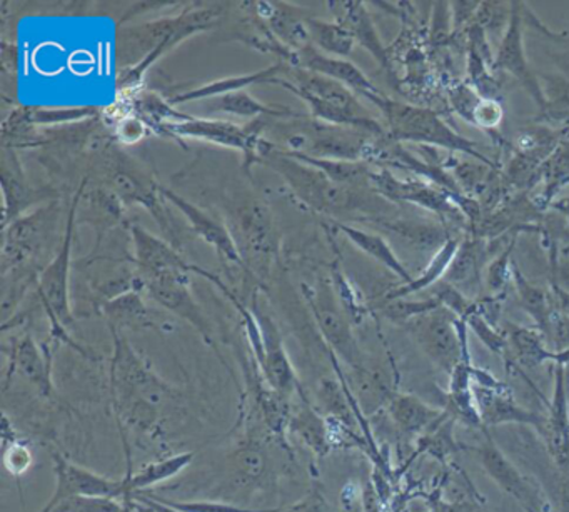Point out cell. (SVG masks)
<instances>
[{
  "label": "cell",
  "mask_w": 569,
  "mask_h": 512,
  "mask_svg": "<svg viewBox=\"0 0 569 512\" xmlns=\"http://www.w3.org/2000/svg\"><path fill=\"white\" fill-rule=\"evenodd\" d=\"M371 102L385 116L386 131L392 141L458 152L496 168L495 162L479 151L476 142L456 132L438 112L395 101L386 94L378 96Z\"/></svg>",
  "instance_id": "6"
},
{
  "label": "cell",
  "mask_w": 569,
  "mask_h": 512,
  "mask_svg": "<svg viewBox=\"0 0 569 512\" xmlns=\"http://www.w3.org/2000/svg\"><path fill=\"white\" fill-rule=\"evenodd\" d=\"M515 249V241L509 242L506 249H501L498 258L489 262L485 272V284L491 298L502 294L508 288L509 279H512V268L515 262L511 261V252Z\"/></svg>",
  "instance_id": "49"
},
{
  "label": "cell",
  "mask_w": 569,
  "mask_h": 512,
  "mask_svg": "<svg viewBox=\"0 0 569 512\" xmlns=\"http://www.w3.org/2000/svg\"><path fill=\"white\" fill-rule=\"evenodd\" d=\"M302 294L311 308L328 351L351 369L362 368L366 364V358L356 341L355 331H352L355 324L342 309L332 289L331 279L318 278L315 284L302 282Z\"/></svg>",
  "instance_id": "10"
},
{
  "label": "cell",
  "mask_w": 569,
  "mask_h": 512,
  "mask_svg": "<svg viewBox=\"0 0 569 512\" xmlns=\"http://www.w3.org/2000/svg\"><path fill=\"white\" fill-rule=\"evenodd\" d=\"M124 502V511L122 512H131V505H129V502L128 501H122Z\"/></svg>",
  "instance_id": "64"
},
{
  "label": "cell",
  "mask_w": 569,
  "mask_h": 512,
  "mask_svg": "<svg viewBox=\"0 0 569 512\" xmlns=\"http://www.w3.org/2000/svg\"><path fill=\"white\" fill-rule=\"evenodd\" d=\"M284 62H276L262 71L252 72V74L236 76V78L219 79V81L208 82V84L199 86V88L189 89L181 94L168 98L169 104L179 106L186 102H202L208 99L219 98V96L229 94V92L244 91L251 86L276 84L282 72H284Z\"/></svg>",
  "instance_id": "30"
},
{
  "label": "cell",
  "mask_w": 569,
  "mask_h": 512,
  "mask_svg": "<svg viewBox=\"0 0 569 512\" xmlns=\"http://www.w3.org/2000/svg\"><path fill=\"white\" fill-rule=\"evenodd\" d=\"M0 58H2V82L4 88L16 84V78H18V46L14 41H9L8 38H2V51H0Z\"/></svg>",
  "instance_id": "57"
},
{
  "label": "cell",
  "mask_w": 569,
  "mask_h": 512,
  "mask_svg": "<svg viewBox=\"0 0 569 512\" xmlns=\"http://www.w3.org/2000/svg\"><path fill=\"white\" fill-rule=\"evenodd\" d=\"M479 462L486 474L506 492L516 499L519 505L526 512H548L552 511L551 502L548 501L541 489L522 474L505 454L501 449L496 445L491 438H486L482 444L476 449Z\"/></svg>",
  "instance_id": "15"
},
{
  "label": "cell",
  "mask_w": 569,
  "mask_h": 512,
  "mask_svg": "<svg viewBox=\"0 0 569 512\" xmlns=\"http://www.w3.org/2000/svg\"><path fill=\"white\" fill-rule=\"evenodd\" d=\"M108 319L109 328L119 329H156V331H174V325L166 315L149 308L142 298V291L124 292L101 308Z\"/></svg>",
  "instance_id": "27"
},
{
  "label": "cell",
  "mask_w": 569,
  "mask_h": 512,
  "mask_svg": "<svg viewBox=\"0 0 569 512\" xmlns=\"http://www.w3.org/2000/svg\"><path fill=\"white\" fill-rule=\"evenodd\" d=\"M54 351L56 345L49 342L39 345L31 334L16 339L8 352V381H11L12 375H21L26 382L38 389L39 394L51 398L54 394V382H52Z\"/></svg>",
  "instance_id": "21"
},
{
  "label": "cell",
  "mask_w": 569,
  "mask_h": 512,
  "mask_svg": "<svg viewBox=\"0 0 569 512\" xmlns=\"http://www.w3.org/2000/svg\"><path fill=\"white\" fill-rule=\"evenodd\" d=\"M295 68L328 76V78L335 79V81L341 82L346 88L351 89L355 94L368 99L369 102L378 98V96L385 94V92L379 91V89L369 81L368 76H366L358 66L352 64L348 59L331 58V56L322 54L315 46L296 54Z\"/></svg>",
  "instance_id": "25"
},
{
  "label": "cell",
  "mask_w": 569,
  "mask_h": 512,
  "mask_svg": "<svg viewBox=\"0 0 569 512\" xmlns=\"http://www.w3.org/2000/svg\"><path fill=\"white\" fill-rule=\"evenodd\" d=\"M542 108L536 122L565 131L569 129V72H538Z\"/></svg>",
  "instance_id": "32"
},
{
  "label": "cell",
  "mask_w": 569,
  "mask_h": 512,
  "mask_svg": "<svg viewBox=\"0 0 569 512\" xmlns=\"http://www.w3.org/2000/svg\"><path fill=\"white\" fill-rule=\"evenodd\" d=\"M486 252L488 251H486L485 241L476 235L459 242L458 251L442 281L455 285L462 294L476 301L485 281L482 268H485Z\"/></svg>",
  "instance_id": "29"
},
{
  "label": "cell",
  "mask_w": 569,
  "mask_h": 512,
  "mask_svg": "<svg viewBox=\"0 0 569 512\" xmlns=\"http://www.w3.org/2000/svg\"><path fill=\"white\" fill-rule=\"evenodd\" d=\"M161 192L166 201L171 202V204L184 215L186 221L191 224L192 231H194L206 244L211 245V248L218 252L222 261L231 262V264L239 265V268H244L234 238H232L231 231H229L228 225H226L221 219L212 218L211 214L202 211L201 208L192 204L191 201L182 198L181 194L172 191V189L161 185Z\"/></svg>",
  "instance_id": "22"
},
{
  "label": "cell",
  "mask_w": 569,
  "mask_h": 512,
  "mask_svg": "<svg viewBox=\"0 0 569 512\" xmlns=\"http://www.w3.org/2000/svg\"><path fill=\"white\" fill-rule=\"evenodd\" d=\"M549 348L555 352L568 351L569 349V314L556 309L552 314L551 324H549L548 334Z\"/></svg>",
  "instance_id": "56"
},
{
  "label": "cell",
  "mask_w": 569,
  "mask_h": 512,
  "mask_svg": "<svg viewBox=\"0 0 569 512\" xmlns=\"http://www.w3.org/2000/svg\"><path fill=\"white\" fill-rule=\"evenodd\" d=\"M442 512H489L482 508L478 502L471 501H461L456 502V504L446 505L445 511Z\"/></svg>",
  "instance_id": "61"
},
{
  "label": "cell",
  "mask_w": 569,
  "mask_h": 512,
  "mask_svg": "<svg viewBox=\"0 0 569 512\" xmlns=\"http://www.w3.org/2000/svg\"><path fill=\"white\" fill-rule=\"evenodd\" d=\"M455 34L452 29L451 2H436L432 9L431 41L442 44Z\"/></svg>",
  "instance_id": "55"
},
{
  "label": "cell",
  "mask_w": 569,
  "mask_h": 512,
  "mask_svg": "<svg viewBox=\"0 0 569 512\" xmlns=\"http://www.w3.org/2000/svg\"><path fill=\"white\" fill-rule=\"evenodd\" d=\"M512 2H481L476 12V24L489 36H498L501 42L509 21H511Z\"/></svg>",
  "instance_id": "47"
},
{
  "label": "cell",
  "mask_w": 569,
  "mask_h": 512,
  "mask_svg": "<svg viewBox=\"0 0 569 512\" xmlns=\"http://www.w3.org/2000/svg\"><path fill=\"white\" fill-rule=\"evenodd\" d=\"M201 108L208 114L238 116V118L254 119L258 118H286L295 114V109L279 108V106L262 104L258 99L252 98L248 91L229 92V94L219 96V98L208 99L201 102Z\"/></svg>",
  "instance_id": "36"
},
{
  "label": "cell",
  "mask_w": 569,
  "mask_h": 512,
  "mask_svg": "<svg viewBox=\"0 0 569 512\" xmlns=\"http://www.w3.org/2000/svg\"><path fill=\"white\" fill-rule=\"evenodd\" d=\"M2 438H4V465L9 474H26L34 464V452L28 442L18 438L14 431L9 432L8 419L4 415V429H2Z\"/></svg>",
  "instance_id": "46"
},
{
  "label": "cell",
  "mask_w": 569,
  "mask_h": 512,
  "mask_svg": "<svg viewBox=\"0 0 569 512\" xmlns=\"http://www.w3.org/2000/svg\"><path fill=\"white\" fill-rule=\"evenodd\" d=\"M479 92L471 84H455L448 89V101L452 111L471 124L472 112L481 101Z\"/></svg>",
  "instance_id": "53"
},
{
  "label": "cell",
  "mask_w": 569,
  "mask_h": 512,
  "mask_svg": "<svg viewBox=\"0 0 569 512\" xmlns=\"http://www.w3.org/2000/svg\"><path fill=\"white\" fill-rule=\"evenodd\" d=\"M254 14L264 22L271 34L289 51L298 52L311 48V36H309L306 18L308 14L295 6L286 2H251Z\"/></svg>",
  "instance_id": "24"
},
{
  "label": "cell",
  "mask_w": 569,
  "mask_h": 512,
  "mask_svg": "<svg viewBox=\"0 0 569 512\" xmlns=\"http://www.w3.org/2000/svg\"><path fill=\"white\" fill-rule=\"evenodd\" d=\"M161 499V498H158ZM171 508L181 512H282L284 509H249L241 505L229 504L221 501H171V499H161Z\"/></svg>",
  "instance_id": "52"
},
{
  "label": "cell",
  "mask_w": 569,
  "mask_h": 512,
  "mask_svg": "<svg viewBox=\"0 0 569 512\" xmlns=\"http://www.w3.org/2000/svg\"><path fill=\"white\" fill-rule=\"evenodd\" d=\"M274 86L302 99L309 106L312 118L318 121L386 134V128L369 114L358 94L328 76L286 64L284 72Z\"/></svg>",
  "instance_id": "4"
},
{
  "label": "cell",
  "mask_w": 569,
  "mask_h": 512,
  "mask_svg": "<svg viewBox=\"0 0 569 512\" xmlns=\"http://www.w3.org/2000/svg\"><path fill=\"white\" fill-rule=\"evenodd\" d=\"M552 365L558 368L559 372H561L562 381H565L566 385V391H568L569 394V349L568 351L556 352Z\"/></svg>",
  "instance_id": "60"
},
{
  "label": "cell",
  "mask_w": 569,
  "mask_h": 512,
  "mask_svg": "<svg viewBox=\"0 0 569 512\" xmlns=\"http://www.w3.org/2000/svg\"><path fill=\"white\" fill-rule=\"evenodd\" d=\"M525 12L522 2H512L511 21L496 51L495 72H505L518 81L539 111L542 108V92L538 72L531 68L526 56Z\"/></svg>",
  "instance_id": "16"
},
{
  "label": "cell",
  "mask_w": 569,
  "mask_h": 512,
  "mask_svg": "<svg viewBox=\"0 0 569 512\" xmlns=\"http://www.w3.org/2000/svg\"><path fill=\"white\" fill-rule=\"evenodd\" d=\"M458 248V239H449L442 248H439L438 251L432 254V258L429 259L428 264L425 265V269H422L418 278L412 279L408 284H402L401 288L392 289L391 292L385 295L382 302L409 298V295L418 294V292L425 291V289L435 288L438 282L445 279L446 272H448Z\"/></svg>",
  "instance_id": "38"
},
{
  "label": "cell",
  "mask_w": 569,
  "mask_h": 512,
  "mask_svg": "<svg viewBox=\"0 0 569 512\" xmlns=\"http://www.w3.org/2000/svg\"><path fill=\"white\" fill-rule=\"evenodd\" d=\"M258 164L268 165L291 189L292 194L319 214L335 219L345 215H375L379 212V198L371 188L338 184L311 165L289 158L269 148Z\"/></svg>",
  "instance_id": "3"
},
{
  "label": "cell",
  "mask_w": 569,
  "mask_h": 512,
  "mask_svg": "<svg viewBox=\"0 0 569 512\" xmlns=\"http://www.w3.org/2000/svg\"><path fill=\"white\" fill-rule=\"evenodd\" d=\"M541 182L542 194L539 198V205L549 208L556 195L569 185V129L562 131L558 148L546 161Z\"/></svg>",
  "instance_id": "43"
},
{
  "label": "cell",
  "mask_w": 569,
  "mask_h": 512,
  "mask_svg": "<svg viewBox=\"0 0 569 512\" xmlns=\"http://www.w3.org/2000/svg\"><path fill=\"white\" fill-rule=\"evenodd\" d=\"M406 331L426 358L445 374L469 358L468 324L446 309L438 308L406 322Z\"/></svg>",
  "instance_id": "9"
},
{
  "label": "cell",
  "mask_w": 569,
  "mask_h": 512,
  "mask_svg": "<svg viewBox=\"0 0 569 512\" xmlns=\"http://www.w3.org/2000/svg\"><path fill=\"white\" fill-rule=\"evenodd\" d=\"M82 184L72 199L68 211V222H66L64 235H62L61 248H59L56 258L49 262L48 268L42 271L38 282V295L42 309L48 315L49 325H51V339L56 345L69 344L76 351L82 348L76 344L74 339L69 335V328L74 324V312L71 309V298H69V275H71L72 264V241H74V228L78 222V208L81 201Z\"/></svg>",
  "instance_id": "7"
},
{
  "label": "cell",
  "mask_w": 569,
  "mask_h": 512,
  "mask_svg": "<svg viewBox=\"0 0 569 512\" xmlns=\"http://www.w3.org/2000/svg\"><path fill=\"white\" fill-rule=\"evenodd\" d=\"M219 6H191L172 18L156 19L138 26H121L116 36V64L119 88L134 89L146 72L192 36L211 31L221 22Z\"/></svg>",
  "instance_id": "2"
},
{
  "label": "cell",
  "mask_w": 569,
  "mask_h": 512,
  "mask_svg": "<svg viewBox=\"0 0 569 512\" xmlns=\"http://www.w3.org/2000/svg\"><path fill=\"white\" fill-rule=\"evenodd\" d=\"M114 339L109 389L119 422L136 434L158 438L162 432L169 405L178 391L149 364L144 355L126 339L122 331L109 328Z\"/></svg>",
  "instance_id": "1"
},
{
  "label": "cell",
  "mask_w": 569,
  "mask_h": 512,
  "mask_svg": "<svg viewBox=\"0 0 569 512\" xmlns=\"http://www.w3.org/2000/svg\"><path fill=\"white\" fill-rule=\"evenodd\" d=\"M472 391H475L476 404L482 425L521 424L541 431L545 424V415L536 414L529 409L522 408L515 401L511 391L499 382L491 372L472 365Z\"/></svg>",
  "instance_id": "13"
},
{
  "label": "cell",
  "mask_w": 569,
  "mask_h": 512,
  "mask_svg": "<svg viewBox=\"0 0 569 512\" xmlns=\"http://www.w3.org/2000/svg\"><path fill=\"white\" fill-rule=\"evenodd\" d=\"M191 274H172L164 278L149 279L141 282L142 294H148L152 301L158 302L162 309L178 315L182 321L189 322L204 339L206 344L216 349L212 341L211 325L206 319L204 311L192 295Z\"/></svg>",
  "instance_id": "19"
},
{
  "label": "cell",
  "mask_w": 569,
  "mask_h": 512,
  "mask_svg": "<svg viewBox=\"0 0 569 512\" xmlns=\"http://www.w3.org/2000/svg\"><path fill=\"white\" fill-rule=\"evenodd\" d=\"M59 219L61 205L58 201H51L6 225L0 261L2 275L28 268L44 271L46 265L41 264V259L48 258L58 232Z\"/></svg>",
  "instance_id": "8"
},
{
  "label": "cell",
  "mask_w": 569,
  "mask_h": 512,
  "mask_svg": "<svg viewBox=\"0 0 569 512\" xmlns=\"http://www.w3.org/2000/svg\"><path fill=\"white\" fill-rule=\"evenodd\" d=\"M12 119L36 126V128H62V126L78 124V122L92 121L101 116V109L94 106L81 108H16L12 109Z\"/></svg>",
  "instance_id": "39"
},
{
  "label": "cell",
  "mask_w": 569,
  "mask_h": 512,
  "mask_svg": "<svg viewBox=\"0 0 569 512\" xmlns=\"http://www.w3.org/2000/svg\"><path fill=\"white\" fill-rule=\"evenodd\" d=\"M349 391L355 395L356 404L366 412L372 414L381 408H388L396 392H392L391 379L381 369L369 368L366 362L362 368L352 369L351 385Z\"/></svg>",
  "instance_id": "35"
},
{
  "label": "cell",
  "mask_w": 569,
  "mask_h": 512,
  "mask_svg": "<svg viewBox=\"0 0 569 512\" xmlns=\"http://www.w3.org/2000/svg\"><path fill=\"white\" fill-rule=\"evenodd\" d=\"M268 455L254 439L242 442L231 455L232 488L249 489L268 474Z\"/></svg>",
  "instance_id": "41"
},
{
  "label": "cell",
  "mask_w": 569,
  "mask_h": 512,
  "mask_svg": "<svg viewBox=\"0 0 569 512\" xmlns=\"http://www.w3.org/2000/svg\"><path fill=\"white\" fill-rule=\"evenodd\" d=\"M468 328L472 329L479 341L498 355H505L508 352V341H506L505 332H499L495 328L491 321L485 318V315L476 309L468 319H466Z\"/></svg>",
  "instance_id": "51"
},
{
  "label": "cell",
  "mask_w": 569,
  "mask_h": 512,
  "mask_svg": "<svg viewBox=\"0 0 569 512\" xmlns=\"http://www.w3.org/2000/svg\"><path fill=\"white\" fill-rule=\"evenodd\" d=\"M132 499L141 502V504H144L146 508L151 509L152 512H181L178 511V509L166 504V502H162L161 499L154 498V495H146L144 492H139V494L132 495Z\"/></svg>",
  "instance_id": "59"
},
{
  "label": "cell",
  "mask_w": 569,
  "mask_h": 512,
  "mask_svg": "<svg viewBox=\"0 0 569 512\" xmlns=\"http://www.w3.org/2000/svg\"><path fill=\"white\" fill-rule=\"evenodd\" d=\"M369 185L372 191L392 204H412L426 211L435 212L442 218L462 219L461 211L456 205L455 199L445 189L435 184H426L421 181H402L396 178L389 169H379L372 171L369 175Z\"/></svg>",
  "instance_id": "14"
},
{
  "label": "cell",
  "mask_w": 569,
  "mask_h": 512,
  "mask_svg": "<svg viewBox=\"0 0 569 512\" xmlns=\"http://www.w3.org/2000/svg\"><path fill=\"white\" fill-rule=\"evenodd\" d=\"M505 335L508 351H511L512 358L521 368L538 369L555 361L556 352L549 348L548 339L538 329L506 322Z\"/></svg>",
  "instance_id": "33"
},
{
  "label": "cell",
  "mask_w": 569,
  "mask_h": 512,
  "mask_svg": "<svg viewBox=\"0 0 569 512\" xmlns=\"http://www.w3.org/2000/svg\"><path fill=\"white\" fill-rule=\"evenodd\" d=\"M388 412L399 431L405 434H421L435 428L442 419V412L415 394H399L388 404Z\"/></svg>",
  "instance_id": "34"
},
{
  "label": "cell",
  "mask_w": 569,
  "mask_h": 512,
  "mask_svg": "<svg viewBox=\"0 0 569 512\" xmlns=\"http://www.w3.org/2000/svg\"><path fill=\"white\" fill-rule=\"evenodd\" d=\"M192 461H194V452H179V454L162 459V461L151 462L139 471H129V474L122 478L124 479L126 494H128L126 499L176 478L186 468H189Z\"/></svg>",
  "instance_id": "37"
},
{
  "label": "cell",
  "mask_w": 569,
  "mask_h": 512,
  "mask_svg": "<svg viewBox=\"0 0 569 512\" xmlns=\"http://www.w3.org/2000/svg\"><path fill=\"white\" fill-rule=\"evenodd\" d=\"M438 308H441V305L435 298L421 299V301H411V299L405 298L382 302L381 314L388 318L389 321L396 322V324L405 325L411 319Z\"/></svg>",
  "instance_id": "48"
},
{
  "label": "cell",
  "mask_w": 569,
  "mask_h": 512,
  "mask_svg": "<svg viewBox=\"0 0 569 512\" xmlns=\"http://www.w3.org/2000/svg\"><path fill=\"white\" fill-rule=\"evenodd\" d=\"M502 119H505V109L501 102L498 99L482 98L472 112L471 124L482 131L492 132L502 124Z\"/></svg>",
  "instance_id": "54"
},
{
  "label": "cell",
  "mask_w": 569,
  "mask_h": 512,
  "mask_svg": "<svg viewBox=\"0 0 569 512\" xmlns=\"http://www.w3.org/2000/svg\"><path fill=\"white\" fill-rule=\"evenodd\" d=\"M298 399L289 415L288 431L295 434L316 458H325L332 449L331 431L326 415L309 401L305 389L295 395Z\"/></svg>",
  "instance_id": "28"
},
{
  "label": "cell",
  "mask_w": 569,
  "mask_h": 512,
  "mask_svg": "<svg viewBox=\"0 0 569 512\" xmlns=\"http://www.w3.org/2000/svg\"><path fill=\"white\" fill-rule=\"evenodd\" d=\"M148 132V126H146L141 119L132 116V118L124 119V121L121 122V128H119V141L134 144V142L141 141Z\"/></svg>",
  "instance_id": "58"
},
{
  "label": "cell",
  "mask_w": 569,
  "mask_h": 512,
  "mask_svg": "<svg viewBox=\"0 0 569 512\" xmlns=\"http://www.w3.org/2000/svg\"><path fill=\"white\" fill-rule=\"evenodd\" d=\"M124 502L109 498H88V495H76L59 502L54 508L41 512H122Z\"/></svg>",
  "instance_id": "50"
},
{
  "label": "cell",
  "mask_w": 569,
  "mask_h": 512,
  "mask_svg": "<svg viewBox=\"0 0 569 512\" xmlns=\"http://www.w3.org/2000/svg\"><path fill=\"white\" fill-rule=\"evenodd\" d=\"M385 225L418 251H435V248H442L451 239L446 235L445 229L435 224H419V222L392 219V222H385Z\"/></svg>",
  "instance_id": "44"
},
{
  "label": "cell",
  "mask_w": 569,
  "mask_h": 512,
  "mask_svg": "<svg viewBox=\"0 0 569 512\" xmlns=\"http://www.w3.org/2000/svg\"><path fill=\"white\" fill-rule=\"evenodd\" d=\"M512 284H515L516 295H518V302L522 311L532 319L536 329L541 331L546 338L552 314L556 311L555 302L551 301L545 289L528 281L516 264L512 268Z\"/></svg>",
  "instance_id": "40"
},
{
  "label": "cell",
  "mask_w": 569,
  "mask_h": 512,
  "mask_svg": "<svg viewBox=\"0 0 569 512\" xmlns=\"http://www.w3.org/2000/svg\"><path fill=\"white\" fill-rule=\"evenodd\" d=\"M546 449L558 468L569 459V394L561 372L552 365V398L541 428Z\"/></svg>",
  "instance_id": "26"
},
{
  "label": "cell",
  "mask_w": 569,
  "mask_h": 512,
  "mask_svg": "<svg viewBox=\"0 0 569 512\" xmlns=\"http://www.w3.org/2000/svg\"><path fill=\"white\" fill-rule=\"evenodd\" d=\"M229 221L244 269L261 274L268 271L279 244L268 205L258 199H242L236 202Z\"/></svg>",
  "instance_id": "11"
},
{
  "label": "cell",
  "mask_w": 569,
  "mask_h": 512,
  "mask_svg": "<svg viewBox=\"0 0 569 512\" xmlns=\"http://www.w3.org/2000/svg\"><path fill=\"white\" fill-rule=\"evenodd\" d=\"M52 461H54L56 489L42 511H48L59 502L76 495L118 499V501H124L128 498L124 479L106 478L59 454H52Z\"/></svg>",
  "instance_id": "17"
},
{
  "label": "cell",
  "mask_w": 569,
  "mask_h": 512,
  "mask_svg": "<svg viewBox=\"0 0 569 512\" xmlns=\"http://www.w3.org/2000/svg\"><path fill=\"white\" fill-rule=\"evenodd\" d=\"M306 24H308L312 46L322 54L348 59L355 51V39L338 22L322 21V19L308 16Z\"/></svg>",
  "instance_id": "42"
},
{
  "label": "cell",
  "mask_w": 569,
  "mask_h": 512,
  "mask_svg": "<svg viewBox=\"0 0 569 512\" xmlns=\"http://www.w3.org/2000/svg\"><path fill=\"white\" fill-rule=\"evenodd\" d=\"M0 182H2V192H4V222H2V228L11 224L12 221L21 218V215L31 212L34 205L51 201L54 198L52 189L32 188L16 149L2 148V154H0Z\"/></svg>",
  "instance_id": "20"
},
{
  "label": "cell",
  "mask_w": 569,
  "mask_h": 512,
  "mask_svg": "<svg viewBox=\"0 0 569 512\" xmlns=\"http://www.w3.org/2000/svg\"><path fill=\"white\" fill-rule=\"evenodd\" d=\"M549 208H551L552 211L558 212V214L561 215L562 219H565L566 224H568L569 228V195L568 198H562L558 199V201H552Z\"/></svg>",
  "instance_id": "62"
},
{
  "label": "cell",
  "mask_w": 569,
  "mask_h": 512,
  "mask_svg": "<svg viewBox=\"0 0 569 512\" xmlns=\"http://www.w3.org/2000/svg\"><path fill=\"white\" fill-rule=\"evenodd\" d=\"M329 279H331L332 289H335L336 295H338L339 302H341L342 309L351 319L352 324H361L368 315V304L362 299L361 292L349 281L339 262L332 264L331 278Z\"/></svg>",
  "instance_id": "45"
},
{
  "label": "cell",
  "mask_w": 569,
  "mask_h": 512,
  "mask_svg": "<svg viewBox=\"0 0 569 512\" xmlns=\"http://www.w3.org/2000/svg\"><path fill=\"white\" fill-rule=\"evenodd\" d=\"M128 231L139 282L172 274H194L196 265L186 261L171 242L132 222H128Z\"/></svg>",
  "instance_id": "18"
},
{
  "label": "cell",
  "mask_w": 569,
  "mask_h": 512,
  "mask_svg": "<svg viewBox=\"0 0 569 512\" xmlns=\"http://www.w3.org/2000/svg\"><path fill=\"white\" fill-rule=\"evenodd\" d=\"M156 132L168 138L198 139L222 148L238 149L244 155L246 172L251 171L252 165L258 164L261 155L269 149L268 142L259 139L248 124L238 126L189 114H179L176 121L161 126Z\"/></svg>",
  "instance_id": "12"
},
{
  "label": "cell",
  "mask_w": 569,
  "mask_h": 512,
  "mask_svg": "<svg viewBox=\"0 0 569 512\" xmlns=\"http://www.w3.org/2000/svg\"><path fill=\"white\" fill-rule=\"evenodd\" d=\"M126 501H128L129 505H131V512H152L151 509L146 508L144 504L136 501V499H126Z\"/></svg>",
  "instance_id": "63"
},
{
  "label": "cell",
  "mask_w": 569,
  "mask_h": 512,
  "mask_svg": "<svg viewBox=\"0 0 569 512\" xmlns=\"http://www.w3.org/2000/svg\"><path fill=\"white\" fill-rule=\"evenodd\" d=\"M329 11L335 16V22L346 29L355 39L356 44L365 48L382 69L391 68L389 51L382 44L381 36L376 29L375 21L369 14L365 2L358 0H331Z\"/></svg>",
  "instance_id": "23"
},
{
  "label": "cell",
  "mask_w": 569,
  "mask_h": 512,
  "mask_svg": "<svg viewBox=\"0 0 569 512\" xmlns=\"http://www.w3.org/2000/svg\"><path fill=\"white\" fill-rule=\"evenodd\" d=\"M331 228L338 231L339 234L348 238L349 242H352L359 251L365 252L369 258L385 265L392 274L398 275L405 284H408V282L415 279L411 272H409V269L406 268L405 262L398 258V254L392 251L391 244H389L382 235L376 234V232L365 231V229L355 228V225L346 224V222L341 221H332Z\"/></svg>",
  "instance_id": "31"
},
{
  "label": "cell",
  "mask_w": 569,
  "mask_h": 512,
  "mask_svg": "<svg viewBox=\"0 0 569 512\" xmlns=\"http://www.w3.org/2000/svg\"><path fill=\"white\" fill-rule=\"evenodd\" d=\"M94 151L101 154V184H104L126 209L131 205H141L149 211L164 232L166 239L179 249L181 232L171 212L166 208L161 184H158L148 171L131 155L126 154L114 141H109L108 144L96 148Z\"/></svg>",
  "instance_id": "5"
}]
</instances>
